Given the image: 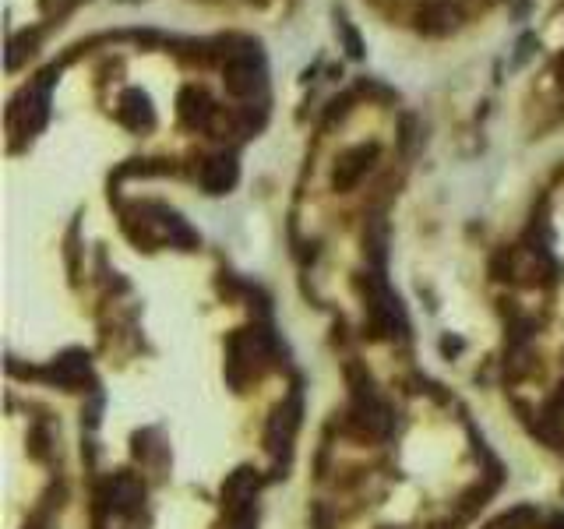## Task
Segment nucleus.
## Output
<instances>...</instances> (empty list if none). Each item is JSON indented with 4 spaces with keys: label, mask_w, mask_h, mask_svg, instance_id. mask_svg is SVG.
<instances>
[{
    "label": "nucleus",
    "mask_w": 564,
    "mask_h": 529,
    "mask_svg": "<svg viewBox=\"0 0 564 529\" xmlns=\"http://www.w3.org/2000/svg\"><path fill=\"white\" fill-rule=\"evenodd\" d=\"M46 374H50L60 388H82L85 381H89V353L67 350L64 357L53 360V367Z\"/></svg>",
    "instance_id": "nucleus-12"
},
{
    "label": "nucleus",
    "mask_w": 564,
    "mask_h": 529,
    "mask_svg": "<svg viewBox=\"0 0 564 529\" xmlns=\"http://www.w3.org/2000/svg\"><path fill=\"white\" fill-rule=\"evenodd\" d=\"M297 413H300L297 403H286V406H279V410L272 413V420H268L265 441H268V452H272L275 459L290 452L293 431H297Z\"/></svg>",
    "instance_id": "nucleus-11"
},
{
    "label": "nucleus",
    "mask_w": 564,
    "mask_h": 529,
    "mask_svg": "<svg viewBox=\"0 0 564 529\" xmlns=\"http://www.w3.org/2000/svg\"><path fill=\"white\" fill-rule=\"evenodd\" d=\"M529 46H533V36H526V39H522V43H519V53H515V68H519L522 60L529 57Z\"/></svg>",
    "instance_id": "nucleus-19"
},
{
    "label": "nucleus",
    "mask_w": 564,
    "mask_h": 529,
    "mask_svg": "<svg viewBox=\"0 0 564 529\" xmlns=\"http://www.w3.org/2000/svg\"><path fill=\"white\" fill-rule=\"evenodd\" d=\"M117 117H120V124L131 127V131H149V127L156 124V110H152V99L145 96L141 89L120 92Z\"/></svg>",
    "instance_id": "nucleus-10"
},
{
    "label": "nucleus",
    "mask_w": 564,
    "mask_h": 529,
    "mask_svg": "<svg viewBox=\"0 0 564 529\" xmlns=\"http://www.w3.org/2000/svg\"><path fill=\"white\" fill-rule=\"evenodd\" d=\"M268 357V336L258 328H244L230 339V378L244 381V371H254Z\"/></svg>",
    "instance_id": "nucleus-4"
},
{
    "label": "nucleus",
    "mask_w": 564,
    "mask_h": 529,
    "mask_svg": "<svg viewBox=\"0 0 564 529\" xmlns=\"http://www.w3.org/2000/svg\"><path fill=\"white\" fill-rule=\"evenodd\" d=\"M529 526H536V508L522 505V508H512V512L498 515L487 529H529Z\"/></svg>",
    "instance_id": "nucleus-15"
},
{
    "label": "nucleus",
    "mask_w": 564,
    "mask_h": 529,
    "mask_svg": "<svg viewBox=\"0 0 564 529\" xmlns=\"http://www.w3.org/2000/svg\"><path fill=\"white\" fill-rule=\"evenodd\" d=\"M177 113H180V120H184V127H191V131H205V127L212 124V117H216V106H212V99H208L205 89L187 85V89H180Z\"/></svg>",
    "instance_id": "nucleus-9"
},
{
    "label": "nucleus",
    "mask_w": 564,
    "mask_h": 529,
    "mask_svg": "<svg viewBox=\"0 0 564 529\" xmlns=\"http://www.w3.org/2000/svg\"><path fill=\"white\" fill-rule=\"evenodd\" d=\"M36 43H39V32H22V36H15V39H11L8 71H18V68H22V60L36 53Z\"/></svg>",
    "instance_id": "nucleus-14"
},
{
    "label": "nucleus",
    "mask_w": 564,
    "mask_h": 529,
    "mask_svg": "<svg viewBox=\"0 0 564 529\" xmlns=\"http://www.w3.org/2000/svg\"><path fill=\"white\" fill-rule=\"evenodd\" d=\"M557 75H561V85H564V53H561V60H557Z\"/></svg>",
    "instance_id": "nucleus-21"
},
{
    "label": "nucleus",
    "mask_w": 564,
    "mask_h": 529,
    "mask_svg": "<svg viewBox=\"0 0 564 529\" xmlns=\"http://www.w3.org/2000/svg\"><path fill=\"white\" fill-rule=\"evenodd\" d=\"M374 159H378V145H357V149L342 152L339 163H335V173H332V187L335 191L357 187L360 177L374 166Z\"/></svg>",
    "instance_id": "nucleus-7"
},
{
    "label": "nucleus",
    "mask_w": 564,
    "mask_h": 529,
    "mask_svg": "<svg viewBox=\"0 0 564 529\" xmlns=\"http://www.w3.org/2000/svg\"><path fill=\"white\" fill-rule=\"evenodd\" d=\"M237 177H240V166H237V156H230V152L208 156L198 173L201 187H205L208 194H226L233 184H237Z\"/></svg>",
    "instance_id": "nucleus-8"
},
{
    "label": "nucleus",
    "mask_w": 564,
    "mask_h": 529,
    "mask_svg": "<svg viewBox=\"0 0 564 529\" xmlns=\"http://www.w3.org/2000/svg\"><path fill=\"white\" fill-rule=\"evenodd\" d=\"M342 39H346V50H349V57H353V60H360V57H364V43H360V36H357V29H353V25H346V22H342Z\"/></svg>",
    "instance_id": "nucleus-16"
},
{
    "label": "nucleus",
    "mask_w": 564,
    "mask_h": 529,
    "mask_svg": "<svg viewBox=\"0 0 564 529\" xmlns=\"http://www.w3.org/2000/svg\"><path fill=\"white\" fill-rule=\"evenodd\" d=\"M57 71H43V82L32 85V89H25L22 96L15 99V106H11V124H18V131L22 135H36L39 127L46 124V117H50V82Z\"/></svg>",
    "instance_id": "nucleus-3"
},
{
    "label": "nucleus",
    "mask_w": 564,
    "mask_h": 529,
    "mask_svg": "<svg viewBox=\"0 0 564 529\" xmlns=\"http://www.w3.org/2000/svg\"><path fill=\"white\" fill-rule=\"evenodd\" d=\"M226 89L230 96L247 99L265 89V68H261V50L251 39H237V50L226 53Z\"/></svg>",
    "instance_id": "nucleus-1"
},
{
    "label": "nucleus",
    "mask_w": 564,
    "mask_h": 529,
    "mask_svg": "<svg viewBox=\"0 0 564 529\" xmlns=\"http://www.w3.org/2000/svg\"><path fill=\"white\" fill-rule=\"evenodd\" d=\"M554 410H557V413H564V385L557 388V395H554Z\"/></svg>",
    "instance_id": "nucleus-20"
},
{
    "label": "nucleus",
    "mask_w": 564,
    "mask_h": 529,
    "mask_svg": "<svg viewBox=\"0 0 564 529\" xmlns=\"http://www.w3.org/2000/svg\"><path fill=\"white\" fill-rule=\"evenodd\" d=\"M349 378L357 381V374H349ZM353 427L367 438H385L392 431V410L378 399V392L371 388V378L357 381L353 385Z\"/></svg>",
    "instance_id": "nucleus-2"
},
{
    "label": "nucleus",
    "mask_w": 564,
    "mask_h": 529,
    "mask_svg": "<svg viewBox=\"0 0 564 529\" xmlns=\"http://www.w3.org/2000/svg\"><path fill=\"white\" fill-rule=\"evenodd\" d=\"M455 25H459V11L448 8V4L427 8L420 15V29H427V32H448V29H455Z\"/></svg>",
    "instance_id": "nucleus-13"
},
{
    "label": "nucleus",
    "mask_w": 564,
    "mask_h": 529,
    "mask_svg": "<svg viewBox=\"0 0 564 529\" xmlns=\"http://www.w3.org/2000/svg\"><path fill=\"white\" fill-rule=\"evenodd\" d=\"M261 491V477L251 466H240L237 473H230L223 484V498H226V515H240V512H254V498Z\"/></svg>",
    "instance_id": "nucleus-5"
},
{
    "label": "nucleus",
    "mask_w": 564,
    "mask_h": 529,
    "mask_svg": "<svg viewBox=\"0 0 564 529\" xmlns=\"http://www.w3.org/2000/svg\"><path fill=\"white\" fill-rule=\"evenodd\" d=\"M141 498H145V487H141L138 477H131V473H117V477H110L99 487L103 508H110V512H117V515L134 512V508L141 505Z\"/></svg>",
    "instance_id": "nucleus-6"
},
{
    "label": "nucleus",
    "mask_w": 564,
    "mask_h": 529,
    "mask_svg": "<svg viewBox=\"0 0 564 529\" xmlns=\"http://www.w3.org/2000/svg\"><path fill=\"white\" fill-rule=\"evenodd\" d=\"M39 4H43L46 15H57V11H64L67 4H71V0H39Z\"/></svg>",
    "instance_id": "nucleus-18"
},
{
    "label": "nucleus",
    "mask_w": 564,
    "mask_h": 529,
    "mask_svg": "<svg viewBox=\"0 0 564 529\" xmlns=\"http://www.w3.org/2000/svg\"><path fill=\"white\" fill-rule=\"evenodd\" d=\"M254 522H258V515H254V512L230 515V529H254Z\"/></svg>",
    "instance_id": "nucleus-17"
}]
</instances>
